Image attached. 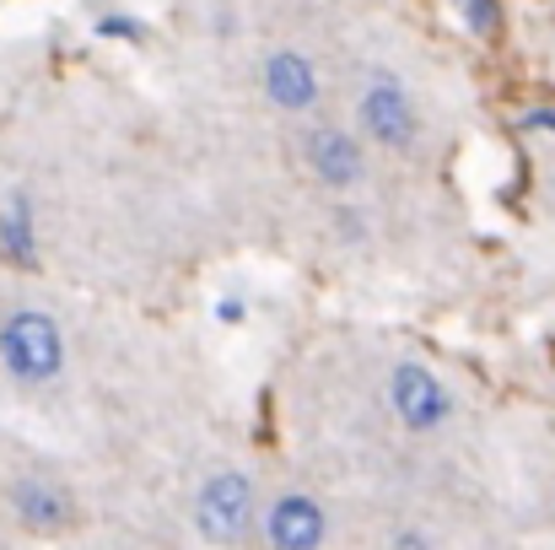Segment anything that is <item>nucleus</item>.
<instances>
[{"label":"nucleus","instance_id":"8","mask_svg":"<svg viewBox=\"0 0 555 550\" xmlns=\"http://www.w3.org/2000/svg\"><path fill=\"white\" fill-rule=\"evenodd\" d=\"M16 513L33 524V529H60L65 524V497L38 486V481H22L16 486Z\"/></svg>","mask_w":555,"mask_h":550},{"label":"nucleus","instance_id":"11","mask_svg":"<svg viewBox=\"0 0 555 550\" xmlns=\"http://www.w3.org/2000/svg\"><path fill=\"white\" fill-rule=\"evenodd\" d=\"M98 33H108V38H146V27L130 22V16H108V22H98Z\"/></svg>","mask_w":555,"mask_h":550},{"label":"nucleus","instance_id":"12","mask_svg":"<svg viewBox=\"0 0 555 550\" xmlns=\"http://www.w3.org/2000/svg\"><path fill=\"white\" fill-rule=\"evenodd\" d=\"M524 125H529V130H555V108H534V114H524Z\"/></svg>","mask_w":555,"mask_h":550},{"label":"nucleus","instance_id":"10","mask_svg":"<svg viewBox=\"0 0 555 550\" xmlns=\"http://www.w3.org/2000/svg\"><path fill=\"white\" fill-rule=\"evenodd\" d=\"M459 11H464V22L475 27V33H496V22H502V5L496 0H453Z\"/></svg>","mask_w":555,"mask_h":550},{"label":"nucleus","instance_id":"5","mask_svg":"<svg viewBox=\"0 0 555 550\" xmlns=\"http://www.w3.org/2000/svg\"><path fill=\"white\" fill-rule=\"evenodd\" d=\"M270 546L275 550H319L324 546V513L308 497H281L270 513Z\"/></svg>","mask_w":555,"mask_h":550},{"label":"nucleus","instance_id":"9","mask_svg":"<svg viewBox=\"0 0 555 550\" xmlns=\"http://www.w3.org/2000/svg\"><path fill=\"white\" fill-rule=\"evenodd\" d=\"M0 248L16 259V265H33V210H27V194H16L0 216Z\"/></svg>","mask_w":555,"mask_h":550},{"label":"nucleus","instance_id":"4","mask_svg":"<svg viewBox=\"0 0 555 550\" xmlns=\"http://www.w3.org/2000/svg\"><path fill=\"white\" fill-rule=\"evenodd\" d=\"M362 119H367L372 141H383V146H410V141H415L410 98H404L393 81H377L367 98H362Z\"/></svg>","mask_w":555,"mask_h":550},{"label":"nucleus","instance_id":"2","mask_svg":"<svg viewBox=\"0 0 555 550\" xmlns=\"http://www.w3.org/2000/svg\"><path fill=\"white\" fill-rule=\"evenodd\" d=\"M248 513H254V486H248L243 475H216V481H205L199 508H194L205 540H237V535L248 529Z\"/></svg>","mask_w":555,"mask_h":550},{"label":"nucleus","instance_id":"7","mask_svg":"<svg viewBox=\"0 0 555 550\" xmlns=\"http://www.w3.org/2000/svg\"><path fill=\"white\" fill-rule=\"evenodd\" d=\"M264 92H270L281 108H308L313 92H319V76H313V65H308L302 54H275V60L264 65Z\"/></svg>","mask_w":555,"mask_h":550},{"label":"nucleus","instance_id":"1","mask_svg":"<svg viewBox=\"0 0 555 550\" xmlns=\"http://www.w3.org/2000/svg\"><path fill=\"white\" fill-rule=\"evenodd\" d=\"M0 357L5 367L22 378V383H43V378H54L60 362H65V346H60V330H54V319L49 314H11L5 319V335H0Z\"/></svg>","mask_w":555,"mask_h":550},{"label":"nucleus","instance_id":"3","mask_svg":"<svg viewBox=\"0 0 555 550\" xmlns=\"http://www.w3.org/2000/svg\"><path fill=\"white\" fill-rule=\"evenodd\" d=\"M388 394H393L399 421H404V426H415V432H431L437 421H448V394H442V383H437L426 367H415V362L393 367Z\"/></svg>","mask_w":555,"mask_h":550},{"label":"nucleus","instance_id":"6","mask_svg":"<svg viewBox=\"0 0 555 550\" xmlns=\"http://www.w3.org/2000/svg\"><path fill=\"white\" fill-rule=\"evenodd\" d=\"M308 163H313L319 179L335 183V189L362 179V152H357V141L346 130H313L308 136Z\"/></svg>","mask_w":555,"mask_h":550}]
</instances>
